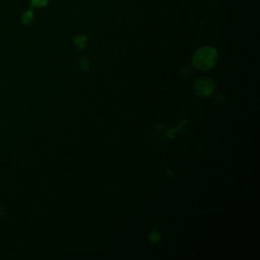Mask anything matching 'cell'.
<instances>
[{"instance_id": "obj_1", "label": "cell", "mask_w": 260, "mask_h": 260, "mask_svg": "<svg viewBox=\"0 0 260 260\" xmlns=\"http://www.w3.org/2000/svg\"><path fill=\"white\" fill-rule=\"evenodd\" d=\"M216 51L212 47H202L198 49L192 59L194 66L200 70L211 68L216 61Z\"/></svg>"}, {"instance_id": "obj_2", "label": "cell", "mask_w": 260, "mask_h": 260, "mask_svg": "<svg viewBox=\"0 0 260 260\" xmlns=\"http://www.w3.org/2000/svg\"><path fill=\"white\" fill-rule=\"evenodd\" d=\"M194 89L201 96H209L213 92L214 84L210 79L201 78L196 81Z\"/></svg>"}, {"instance_id": "obj_3", "label": "cell", "mask_w": 260, "mask_h": 260, "mask_svg": "<svg viewBox=\"0 0 260 260\" xmlns=\"http://www.w3.org/2000/svg\"><path fill=\"white\" fill-rule=\"evenodd\" d=\"M74 42L78 48L83 49L85 46V43H86V37L85 36H76L74 38Z\"/></svg>"}, {"instance_id": "obj_4", "label": "cell", "mask_w": 260, "mask_h": 260, "mask_svg": "<svg viewBox=\"0 0 260 260\" xmlns=\"http://www.w3.org/2000/svg\"><path fill=\"white\" fill-rule=\"evenodd\" d=\"M32 18H34V14L31 11H25L21 16L23 23H29L32 20Z\"/></svg>"}, {"instance_id": "obj_5", "label": "cell", "mask_w": 260, "mask_h": 260, "mask_svg": "<svg viewBox=\"0 0 260 260\" xmlns=\"http://www.w3.org/2000/svg\"><path fill=\"white\" fill-rule=\"evenodd\" d=\"M48 0H30V4L35 7H43L47 5Z\"/></svg>"}, {"instance_id": "obj_6", "label": "cell", "mask_w": 260, "mask_h": 260, "mask_svg": "<svg viewBox=\"0 0 260 260\" xmlns=\"http://www.w3.org/2000/svg\"><path fill=\"white\" fill-rule=\"evenodd\" d=\"M80 67H81L82 69H84V70L87 69V67H88V62H87V60H86L85 58H82V59L80 60Z\"/></svg>"}, {"instance_id": "obj_7", "label": "cell", "mask_w": 260, "mask_h": 260, "mask_svg": "<svg viewBox=\"0 0 260 260\" xmlns=\"http://www.w3.org/2000/svg\"><path fill=\"white\" fill-rule=\"evenodd\" d=\"M158 234L155 232V231H153L152 233H151V235H150V239H151V241L152 242H156L157 240H158Z\"/></svg>"}]
</instances>
